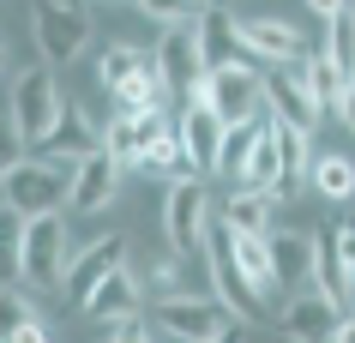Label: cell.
<instances>
[{
	"label": "cell",
	"mask_w": 355,
	"mask_h": 343,
	"mask_svg": "<svg viewBox=\"0 0 355 343\" xmlns=\"http://www.w3.org/2000/svg\"><path fill=\"white\" fill-rule=\"evenodd\" d=\"M271 217H277V193L253 187H235L229 205H217V223H229L235 235H253V241H271Z\"/></svg>",
	"instance_id": "cell-18"
},
{
	"label": "cell",
	"mask_w": 355,
	"mask_h": 343,
	"mask_svg": "<svg viewBox=\"0 0 355 343\" xmlns=\"http://www.w3.org/2000/svg\"><path fill=\"white\" fill-rule=\"evenodd\" d=\"M37 301L31 295H19V289H0V343H19L37 331Z\"/></svg>",
	"instance_id": "cell-28"
},
{
	"label": "cell",
	"mask_w": 355,
	"mask_h": 343,
	"mask_svg": "<svg viewBox=\"0 0 355 343\" xmlns=\"http://www.w3.org/2000/svg\"><path fill=\"white\" fill-rule=\"evenodd\" d=\"M139 175H150V181H163V187H187V181H199V163H193V151L181 145V133H168L157 151L139 157Z\"/></svg>",
	"instance_id": "cell-21"
},
{
	"label": "cell",
	"mask_w": 355,
	"mask_h": 343,
	"mask_svg": "<svg viewBox=\"0 0 355 343\" xmlns=\"http://www.w3.org/2000/svg\"><path fill=\"white\" fill-rule=\"evenodd\" d=\"M0 67H6V49H0Z\"/></svg>",
	"instance_id": "cell-34"
},
{
	"label": "cell",
	"mask_w": 355,
	"mask_h": 343,
	"mask_svg": "<svg viewBox=\"0 0 355 343\" xmlns=\"http://www.w3.org/2000/svg\"><path fill=\"white\" fill-rule=\"evenodd\" d=\"M205 265H211V283H217V295L229 301V313L235 319H253L259 313V295H253V283L241 277V265H235V229L229 223H211V235H205Z\"/></svg>",
	"instance_id": "cell-10"
},
{
	"label": "cell",
	"mask_w": 355,
	"mask_h": 343,
	"mask_svg": "<svg viewBox=\"0 0 355 343\" xmlns=\"http://www.w3.org/2000/svg\"><path fill=\"white\" fill-rule=\"evenodd\" d=\"M139 301H145V283L132 277V271H114L109 283L91 295V307H85V319H96V325H127V319H139Z\"/></svg>",
	"instance_id": "cell-19"
},
{
	"label": "cell",
	"mask_w": 355,
	"mask_h": 343,
	"mask_svg": "<svg viewBox=\"0 0 355 343\" xmlns=\"http://www.w3.org/2000/svg\"><path fill=\"white\" fill-rule=\"evenodd\" d=\"M114 271H127V235H103V241H91V247H78L73 265H67V277H60V301L85 313L91 295L109 283Z\"/></svg>",
	"instance_id": "cell-6"
},
{
	"label": "cell",
	"mask_w": 355,
	"mask_h": 343,
	"mask_svg": "<svg viewBox=\"0 0 355 343\" xmlns=\"http://www.w3.org/2000/svg\"><path fill=\"white\" fill-rule=\"evenodd\" d=\"M175 133H181V145H187L193 151V163H199V169H217V157H223V139H229V127L223 121H217V114L205 109V103H193L187 114H181V121H175Z\"/></svg>",
	"instance_id": "cell-20"
},
{
	"label": "cell",
	"mask_w": 355,
	"mask_h": 343,
	"mask_svg": "<svg viewBox=\"0 0 355 343\" xmlns=\"http://www.w3.org/2000/svg\"><path fill=\"white\" fill-rule=\"evenodd\" d=\"M91 151H103V133L85 121V109H73V103H67V114H60V127L49 133V145H42V151H31V157H49V163H67V169H78Z\"/></svg>",
	"instance_id": "cell-17"
},
{
	"label": "cell",
	"mask_w": 355,
	"mask_h": 343,
	"mask_svg": "<svg viewBox=\"0 0 355 343\" xmlns=\"http://www.w3.org/2000/svg\"><path fill=\"white\" fill-rule=\"evenodd\" d=\"M331 343H355V313H349L343 325H337V337H331Z\"/></svg>",
	"instance_id": "cell-33"
},
{
	"label": "cell",
	"mask_w": 355,
	"mask_h": 343,
	"mask_svg": "<svg viewBox=\"0 0 355 343\" xmlns=\"http://www.w3.org/2000/svg\"><path fill=\"white\" fill-rule=\"evenodd\" d=\"M199 103L223 121L229 133H235V127H259V121H265V73H259V67H247V60H241V67H223V73H205Z\"/></svg>",
	"instance_id": "cell-3"
},
{
	"label": "cell",
	"mask_w": 355,
	"mask_h": 343,
	"mask_svg": "<svg viewBox=\"0 0 355 343\" xmlns=\"http://www.w3.org/2000/svg\"><path fill=\"white\" fill-rule=\"evenodd\" d=\"M235 30H241V55H253V60H289V67H301V60L313 55V49L301 42V30L283 24V19L247 12V19H235Z\"/></svg>",
	"instance_id": "cell-12"
},
{
	"label": "cell",
	"mask_w": 355,
	"mask_h": 343,
	"mask_svg": "<svg viewBox=\"0 0 355 343\" xmlns=\"http://www.w3.org/2000/svg\"><path fill=\"white\" fill-rule=\"evenodd\" d=\"M19 163H24V139H19V127H12V121H0V181L19 169Z\"/></svg>",
	"instance_id": "cell-29"
},
{
	"label": "cell",
	"mask_w": 355,
	"mask_h": 343,
	"mask_svg": "<svg viewBox=\"0 0 355 343\" xmlns=\"http://www.w3.org/2000/svg\"><path fill=\"white\" fill-rule=\"evenodd\" d=\"M60 114H67V96H60L55 73L31 67V73L12 78V109H6V121L19 127L24 151H42V145H49V133L60 127Z\"/></svg>",
	"instance_id": "cell-2"
},
{
	"label": "cell",
	"mask_w": 355,
	"mask_h": 343,
	"mask_svg": "<svg viewBox=\"0 0 355 343\" xmlns=\"http://www.w3.org/2000/svg\"><path fill=\"white\" fill-rule=\"evenodd\" d=\"M259 139H265V121H259V127H235V133L223 139V157H217V169H211V175H223V181L241 187L247 163H253V151H259Z\"/></svg>",
	"instance_id": "cell-26"
},
{
	"label": "cell",
	"mask_w": 355,
	"mask_h": 343,
	"mask_svg": "<svg viewBox=\"0 0 355 343\" xmlns=\"http://www.w3.org/2000/svg\"><path fill=\"white\" fill-rule=\"evenodd\" d=\"M337 121L355 133V78H349V91H343V103H337Z\"/></svg>",
	"instance_id": "cell-32"
},
{
	"label": "cell",
	"mask_w": 355,
	"mask_h": 343,
	"mask_svg": "<svg viewBox=\"0 0 355 343\" xmlns=\"http://www.w3.org/2000/svg\"><path fill=\"white\" fill-rule=\"evenodd\" d=\"M114 193H121V163H114L109 151H91L73 169V199H67V205L73 211H109Z\"/></svg>",
	"instance_id": "cell-15"
},
{
	"label": "cell",
	"mask_w": 355,
	"mask_h": 343,
	"mask_svg": "<svg viewBox=\"0 0 355 343\" xmlns=\"http://www.w3.org/2000/svg\"><path fill=\"white\" fill-rule=\"evenodd\" d=\"M193 37H199V60H205V73L241 67V30H235V19H229L223 6H199Z\"/></svg>",
	"instance_id": "cell-13"
},
{
	"label": "cell",
	"mask_w": 355,
	"mask_h": 343,
	"mask_svg": "<svg viewBox=\"0 0 355 343\" xmlns=\"http://www.w3.org/2000/svg\"><path fill=\"white\" fill-rule=\"evenodd\" d=\"M349 295H355V277H349Z\"/></svg>",
	"instance_id": "cell-35"
},
{
	"label": "cell",
	"mask_w": 355,
	"mask_h": 343,
	"mask_svg": "<svg viewBox=\"0 0 355 343\" xmlns=\"http://www.w3.org/2000/svg\"><path fill=\"white\" fill-rule=\"evenodd\" d=\"M235 265H241V277L253 283V295H259V301L283 295V289H277V265H271V241H253V235H235Z\"/></svg>",
	"instance_id": "cell-23"
},
{
	"label": "cell",
	"mask_w": 355,
	"mask_h": 343,
	"mask_svg": "<svg viewBox=\"0 0 355 343\" xmlns=\"http://www.w3.org/2000/svg\"><path fill=\"white\" fill-rule=\"evenodd\" d=\"M109 343H157V337H150L145 319H127V325H114V331H109Z\"/></svg>",
	"instance_id": "cell-30"
},
{
	"label": "cell",
	"mask_w": 355,
	"mask_h": 343,
	"mask_svg": "<svg viewBox=\"0 0 355 343\" xmlns=\"http://www.w3.org/2000/svg\"><path fill=\"white\" fill-rule=\"evenodd\" d=\"M223 343H235V337H223Z\"/></svg>",
	"instance_id": "cell-36"
},
{
	"label": "cell",
	"mask_w": 355,
	"mask_h": 343,
	"mask_svg": "<svg viewBox=\"0 0 355 343\" xmlns=\"http://www.w3.org/2000/svg\"><path fill=\"white\" fill-rule=\"evenodd\" d=\"M343 319H349V313H343V307H337L331 295L307 289V295H289V301H283V319H277V331H283L289 343H331Z\"/></svg>",
	"instance_id": "cell-11"
},
{
	"label": "cell",
	"mask_w": 355,
	"mask_h": 343,
	"mask_svg": "<svg viewBox=\"0 0 355 343\" xmlns=\"http://www.w3.org/2000/svg\"><path fill=\"white\" fill-rule=\"evenodd\" d=\"M295 73H301V85H307V96H313V109H319V114L337 109V103H343V91H349V73H343L331 55H319V49L301 60Z\"/></svg>",
	"instance_id": "cell-22"
},
{
	"label": "cell",
	"mask_w": 355,
	"mask_h": 343,
	"mask_svg": "<svg viewBox=\"0 0 355 343\" xmlns=\"http://www.w3.org/2000/svg\"><path fill=\"white\" fill-rule=\"evenodd\" d=\"M145 60H150V49H132V42H114V49H103V60H96V78H103V91L114 96L132 73H139V67H145Z\"/></svg>",
	"instance_id": "cell-27"
},
{
	"label": "cell",
	"mask_w": 355,
	"mask_h": 343,
	"mask_svg": "<svg viewBox=\"0 0 355 343\" xmlns=\"http://www.w3.org/2000/svg\"><path fill=\"white\" fill-rule=\"evenodd\" d=\"M271 265H277L283 295H307V289H313V235L277 229V235H271Z\"/></svg>",
	"instance_id": "cell-14"
},
{
	"label": "cell",
	"mask_w": 355,
	"mask_h": 343,
	"mask_svg": "<svg viewBox=\"0 0 355 343\" xmlns=\"http://www.w3.org/2000/svg\"><path fill=\"white\" fill-rule=\"evenodd\" d=\"M73 199V169L67 163H49V157H24L19 169L0 181V205H12L31 223V217H49Z\"/></svg>",
	"instance_id": "cell-1"
},
{
	"label": "cell",
	"mask_w": 355,
	"mask_h": 343,
	"mask_svg": "<svg viewBox=\"0 0 355 343\" xmlns=\"http://www.w3.org/2000/svg\"><path fill=\"white\" fill-rule=\"evenodd\" d=\"M157 73H163V85H168V96L181 103V114L199 103V91H205V60H199V37H193L187 24H175V30H163L157 37Z\"/></svg>",
	"instance_id": "cell-8"
},
{
	"label": "cell",
	"mask_w": 355,
	"mask_h": 343,
	"mask_svg": "<svg viewBox=\"0 0 355 343\" xmlns=\"http://www.w3.org/2000/svg\"><path fill=\"white\" fill-rule=\"evenodd\" d=\"M265 114H271V121H283V127H295V133H313L319 109H313V96H307V85H301L295 67L265 78Z\"/></svg>",
	"instance_id": "cell-16"
},
{
	"label": "cell",
	"mask_w": 355,
	"mask_h": 343,
	"mask_svg": "<svg viewBox=\"0 0 355 343\" xmlns=\"http://www.w3.org/2000/svg\"><path fill=\"white\" fill-rule=\"evenodd\" d=\"M307 187H313L319 199L343 205V199H355V163H349L343 151H325V157H313V175H307Z\"/></svg>",
	"instance_id": "cell-24"
},
{
	"label": "cell",
	"mask_w": 355,
	"mask_h": 343,
	"mask_svg": "<svg viewBox=\"0 0 355 343\" xmlns=\"http://www.w3.org/2000/svg\"><path fill=\"white\" fill-rule=\"evenodd\" d=\"M211 223H217V217H211L205 181H187V187L163 193V241H168V253H205Z\"/></svg>",
	"instance_id": "cell-7"
},
{
	"label": "cell",
	"mask_w": 355,
	"mask_h": 343,
	"mask_svg": "<svg viewBox=\"0 0 355 343\" xmlns=\"http://www.w3.org/2000/svg\"><path fill=\"white\" fill-rule=\"evenodd\" d=\"M157 331L175 343H223L235 337V313L205 295H157Z\"/></svg>",
	"instance_id": "cell-4"
},
{
	"label": "cell",
	"mask_w": 355,
	"mask_h": 343,
	"mask_svg": "<svg viewBox=\"0 0 355 343\" xmlns=\"http://www.w3.org/2000/svg\"><path fill=\"white\" fill-rule=\"evenodd\" d=\"M24 283V217L12 205H0V289Z\"/></svg>",
	"instance_id": "cell-25"
},
{
	"label": "cell",
	"mask_w": 355,
	"mask_h": 343,
	"mask_svg": "<svg viewBox=\"0 0 355 343\" xmlns=\"http://www.w3.org/2000/svg\"><path fill=\"white\" fill-rule=\"evenodd\" d=\"M337 259H343V271L355 277V223H343V229H337Z\"/></svg>",
	"instance_id": "cell-31"
},
{
	"label": "cell",
	"mask_w": 355,
	"mask_h": 343,
	"mask_svg": "<svg viewBox=\"0 0 355 343\" xmlns=\"http://www.w3.org/2000/svg\"><path fill=\"white\" fill-rule=\"evenodd\" d=\"M67 265H73V241H67L60 211H49V217H31V223H24V283L60 289Z\"/></svg>",
	"instance_id": "cell-9"
},
{
	"label": "cell",
	"mask_w": 355,
	"mask_h": 343,
	"mask_svg": "<svg viewBox=\"0 0 355 343\" xmlns=\"http://www.w3.org/2000/svg\"><path fill=\"white\" fill-rule=\"evenodd\" d=\"M31 37H37L42 60H55V67H73L85 49H91L96 24L85 6H67V0H49V6H37L31 12Z\"/></svg>",
	"instance_id": "cell-5"
}]
</instances>
